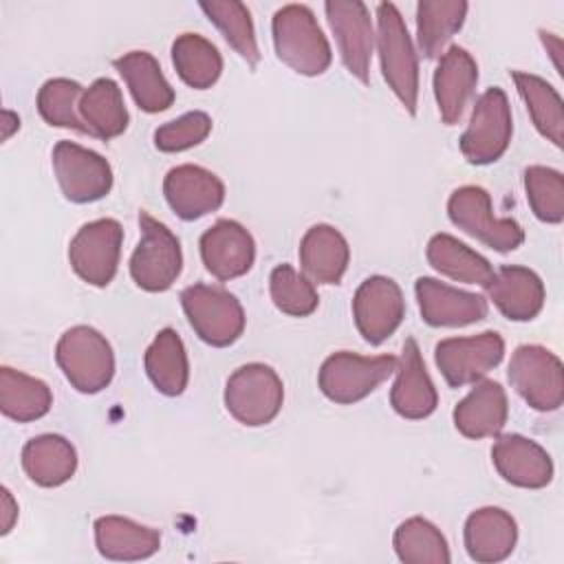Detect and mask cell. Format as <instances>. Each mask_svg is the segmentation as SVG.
<instances>
[{
  "label": "cell",
  "instance_id": "obj_35",
  "mask_svg": "<svg viewBox=\"0 0 564 564\" xmlns=\"http://www.w3.org/2000/svg\"><path fill=\"white\" fill-rule=\"evenodd\" d=\"M172 62L178 77L192 88H209L223 73L218 48L198 33H181L172 42Z\"/></svg>",
  "mask_w": 564,
  "mask_h": 564
},
{
  "label": "cell",
  "instance_id": "obj_44",
  "mask_svg": "<svg viewBox=\"0 0 564 564\" xmlns=\"http://www.w3.org/2000/svg\"><path fill=\"white\" fill-rule=\"evenodd\" d=\"M18 128H20V117L11 110H4L2 112V139L7 141L13 134V130H18Z\"/></svg>",
  "mask_w": 564,
  "mask_h": 564
},
{
  "label": "cell",
  "instance_id": "obj_2",
  "mask_svg": "<svg viewBox=\"0 0 564 564\" xmlns=\"http://www.w3.org/2000/svg\"><path fill=\"white\" fill-rule=\"evenodd\" d=\"M377 48L381 73L410 115L419 101V59L408 26L392 2L377 4Z\"/></svg>",
  "mask_w": 564,
  "mask_h": 564
},
{
  "label": "cell",
  "instance_id": "obj_33",
  "mask_svg": "<svg viewBox=\"0 0 564 564\" xmlns=\"http://www.w3.org/2000/svg\"><path fill=\"white\" fill-rule=\"evenodd\" d=\"M427 262L443 275L465 282L485 286L494 275V269L487 258L469 249L465 242L456 240L449 234H434L427 242Z\"/></svg>",
  "mask_w": 564,
  "mask_h": 564
},
{
  "label": "cell",
  "instance_id": "obj_29",
  "mask_svg": "<svg viewBox=\"0 0 564 564\" xmlns=\"http://www.w3.org/2000/svg\"><path fill=\"white\" fill-rule=\"evenodd\" d=\"M145 372L152 386L165 397H178L187 388L189 364L183 339L174 328H163L156 333L145 350Z\"/></svg>",
  "mask_w": 564,
  "mask_h": 564
},
{
  "label": "cell",
  "instance_id": "obj_28",
  "mask_svg": "<svg viewBox=\"0 0 564 564\" xmlns=\"http://www.w3.org/2000/svg\"><path fill=\"white\" fill-rule=\"evenodd\" d=\"M22 467L40 487H59L77 469V452L59 434H40L22 447Z\"/></svg>",
  "mask_w": 564,
  "mask_h": 564
},
{
  "label": "cell",
  "instance_id": "obj_10",
  "mask_svg": "<svg viewBox=\"0 0 564 564\" xmlns=\"http://www.w3.org/2000/svg\"><path fill=\"white\" fill-rule=\"evenodd\" d=\"M509 381L538 412H553L564 401L562 361L544 346H518L509 361Z\"/></svg>",
  "mask_w": 564,
  "mask_h": 564
},
{
  "label": "cell",
  "instance_id": "obj_11",
  "mask_svg": "<svg viewBox=\"0 0 564 564\" xmlns=\"http://www.w3.org/2000/svg\"><path fill=\"white\" fill-rule=\"evenodd\" d=\"M121 242L123 229L115 218L86 223L68 245L73 271L93 286L110 284L119 267Z\"/></svg>",
  "mask_w": 564,
  "mask_h": 564
},
{
  "label": "cell",
  "instance_id": "obj_16",
  "mask_svg": "<svg viewBox=\"0 0 564 564\" xmlns=\"http://www.w3.org/2000/svg\"><path fill=\"white\" fill-rule=\"evenodd\" d=\"M163 194L178 218L196 220L223 205L225 185L214 172L200 165L183 163L165 174Z\"/></svg>",
  "mask_w": 564,
  "mask_h": 564
},
{
  "label": "cell",
  "instance_id": "obj_32",
  "mask_svg": "<svg viewBox=\"0 0 564 564\" xmlns=\"http://www.w3.org/2000/svg\"><path fill=\"white\" fill-rule=\"evenodd\" d=\"M469 4L463 0H421L416 4V42L432 59L445 53V44L463 26Z\"/></svg>",
  "mask_w": 564,
  "mask_h": 564
},
{
  "label": "cell",
  "instance_id": "obj_31",
  "mask_svg": "<svg viewBox=\"0 0 564 564\" xmlns=\"http://www.w3.org/2000/svg\"><path fill=\"white\" fill-rule=\"evenodd\" d=\"M511 79L531 115L533 126L542 137L562 148L564 139V104L560 93L542 77L524 70H513Z\"/></svg>",
  "mask_w": 564,
  "mask_h": 564
},
{
  "label": "cell",
  "instance_id": "obj_38",
  "mask_svg": "<svg viewBox=\"0 0 564 564\" xmlns=\"http://www.w3.org/2000/svg\"><path fill=\"white\" fill-rule=\"evenodd\" d=\"M82 95H84V88L73 79H66V77L48 79L37 90V110L42 119L51 126L70 128L88 134V128L79 115Z\"/></svg>",
  "mask_w": 564,
  "mask_h": 564
},
{
  "label": "cell",
  "instance_id": "obj_5",
  "mask_svg": "<svg viewBox=\"0 0 564 564\" xmlns=\"http://www.w3.org/2000/svg\"><path fill=\"white\" fill-rule=\"evenodd\" d=\"M181 304L194 333L209 346H231L245 330V311L223 286L192 284L183 289Z\"/></svg>",
  "mask_w": 564,
  "mask_h": 564
},
{
  "label": "cell",
  "instance_id": "obj_21",
  "mask_svg": "<svg viewBox=\"0 0 564 564\" xmlns=\"http://www.w3.org/2000/svg\"><path fill=\"white\" fill-rule=\"evenodd\" d=\"M485 289L496 308L513 322H529L538 317L546 297L540 275L520 264H509L494 271Z\"/></svg>",
  "mask_w": 564,
  "mask_h": 564
},
{
  "label": "cell",
  "instance_id": "obj_14",
  "mask_svg": "<svg viewBox=\"0 0 564 564\" xmlns=\"http://www.w3.org/2000/svg\"><path fill=\"white\" fill-rule=\"evenodd\" d=\"M352 317L368 344L386 341L405 317V300L399 284L386 275L366 278L352 297Z\"/></svg>",
  "mask_w": 564,
  "mask_h": 564
},
{
  "label": "cell",
  "instance_id": "obj_30",
  "mask_svg": "<svg viewBox=\"0 0 564 564\" xmlns=\"http://www.w3.org/2000/svg\"><path fill=\"white\" fill-rule=\"evenodd\" d=\"M79 115L88 128V134H95L104 141L123 134L128 128V110L123 104L121 88L108 79H95L82 95Z\"/></svg>",
  "mask_w": 564,
  "mask_h": 564
},
{
  "label": "cell",
  "instance_id": "obj_17",
  "mask_svg": "<svg viewBox=\"0 0 564 564\" xmlns=\"http://www.w3.org/2000/svg\"><path fill=\"white\" fill-rule=\"evenodd\" d=\"M200 258L214 278L234 280L253 267L256 242L240 223L220 218L200 236Z\"/></svg>",
  "mask_w": 564,
  "mask_h": 564
},
{
  "label": "cell",
  "instance_id": "obj_26",
  "mask_svg": "<svg viewBox=\"0 0 564 564\" xmlns=\"http://www.w3.org/2000/svg\"><path fill=\"white\" fill-rule=\"evenodd\" d=\"M350 260L346 238L333 225H313L300 242V264L308 280L337 284Z\"/></svg>",
  "mask_w": 564,
  "mask_h": 564
},
{
  "label": "cell",
  "instance_id": "obj_13",
  "mask_svg": "<svg viewBox=\"0 0 564 564\" xmlns=\"http://www.w3.org/2000/svg\"><path fill=\"white\" fill-rule=\"evenodd\" d=\"M53 170L62 194L73 203H93L104 198L112 187L110 163L73 141H59L53 148Z\"/></svg>",
  "mask_w": 564,
  "mask_h": 564
},
{
  "label": "cell",
  "instance_id": "obj_39",
  "mask_svg": "<svg viewBox=\"0 0 564 564\" xmlns=\"http://www.w3.org/2000/svg\"><path fill=\"white\" fill-rule=\"evenodd\" d=\"M524 192L535 218L557 225L564 218V176L562 172L544 165L524 170Z\"/></svg>",
  "mask_w": 564,
  "mask_h": 564
},
{
  "label": "cell",
  "instance_id": "obj_34",
  "mask_svg": "<svg viewBox=\"0 0 564 564\" xmlns=\"http://www.w3.org/2000/svg\"><path fill=\"white\" fill-rule=\"evenodd\" d=\"M53 405L51 388L31 375L13 370L9 366L0 368V410L4 416L29 423L42 419Z\"/></svg>",
  "mask_w": 564,
  "mask_h": 564
},
{
  "label": "cell",
  "instance_id": "obj_19",
  "mask_svg": "<svg viewBox=\"0 0 564 564\" xmlns=\"http://www.w3.org/2000/svg\"><path fill=\"white\" fill-rule=\"evenodd\" d=\"M421 317L430 326H467L487 317V300L454 289L434 278H419L414 284Z\"/></svg>",
  "mask_w": 564,
  "mask_h": 564
},
{
  "label": "cell",
  "instance_id": "obj_4",
  "mask_svg": "<svg viewBox=\"0 0 564 564\" xmlns=\"http://www.w3.org/2000/svg\"><path fill=\"white\" fill-rule=\"evenodd\" d=\"M284 401V386L267 364H245L236 368L225 386V408L242 425L258 427L271 423Z\"/></svg>",
  "mask_w": 564,
  "mask_h": 564
},
{
  "label": "cell",
  "instance_id": "obj_40",
  "mask_svg": "<svg viewBox=\"0 0 564 564\" xmlns=\"http://www.w3.org/2000/svg\"><path fill=\"white\" fill-rule=\"evenodd\" d=\"M269 291L275 308L293 317H306L319 304L313 282L291 264H278L271 271Z\"/></svg>",
  "mask_w": 564,
  "mask_h": 564
},
{
  "label": "cell",
  "instance_id": "obj_12",
  "mask_svg": "<svg viewBox=\"0 0 564 564\" xmlns=\"http://www.w3.org/2000/svg\"><path fill=\"white\" fill-rule=\"evenodd\" d=\"M505 355V341L496 330H485L471 337H449L436 344L434 361L454 388L480 381L494 370Z\"/></svg>",
  "mask_w": 564,
  "mask_h": 564
},
{
  "label": "cell",
  "instance_id": "obj_37",
  "mask_svg": "<svg viewBox=\"0 0 564 564\" xmlns=\"http://www.w3.org/2000/svg\"><path fill=\"white\" fill-rule=\"evenodd\" d=\"M200 9L218 26L227 44L242 57L247 64L256 66L260 59V48L256 42V31L249 9L238 0H212L200 2Z\"/></svg>",
  "mask_w": 564,
  "mask_h": 564
},
{
  "label": "cell",
  "instance_id": "obj_1",
  "mask_svg": "<svg viewBox=\"0 0 564 564\" xmlns=\"http://www.w3.org/2000/svg\"><path fill=\"white\" fill-rule=\"evenodd\" d=\"M278 57L300 75H322L333 59L328 40L306 4H284L271 20Z\"/></svg>",
  "mask_w": 564,
  "mask_h": 564
},
{
  "label": "cell",
  "instance_id": "obj_42",
  "mask_svg": "<svg viewBox=\"0 0 564 564\" xmlns=\"http://www.w3.org/2000/svg\"><path fill=\"white\" fill-rule=\"evenodd\" d=\"M15 520H18V502L13 500L11 491L7 487H2V500H0V527L2 529H0V533L7 535L13 529Z\"/></svg>",
  "mask_w": 564,
  "mask_h": 564
},
{
  "label": "cell",
  "instance_id": "obj_20",
  "mask_svg": "<svg viewBox=\"0 0 564 564\" xmlns=\"http://www.w3.org/2000/svg\"><path fill=\"white\" fill-rule=\"evenodd\" d=\"M397 379L390 390V405L403 419H425L436 410L438 394L425 370L421 350L410 337L397 359Z\"/></svg>",
  "mask_w": 564,
  "mask_h": 564
},
{
  "label": "cell",
  "instance_id": "obj_3",
  "mask_svg": "<svg viewBox=\"0 0 564 564\" xmlns=\"http://www.w3.org/2000/svg\"><path fill=\"white\" fill-rule=\"evenodd\" d=\"M55 359L68 383L84 394L101 392L115 375L112 348L93 326L68 328L55 346Z\"/></svg>",
  "mask_w": 564,
  "mask_h": 564
},
{
  "label": "cell",
  "instance_id": "obj_25",
  "mask_svg": "<svg viewBox=\"0 0 564 564\" xmlns=\"http://www.w3.org/2000/svg\"><path fill=\"white\" fill-rule=\"evenodd\" d=\"M95 544L106 560L134 562L159 551L161 533L123 516H101L95 520Z\"/></svg>",
  "mask_w": 564,
  "mask_h": 564
},
{
  "label": "cell",
  "instance_id": "obj_41",
  "mask_svg": "<svg viewBox=\"0 0 564 564\" xmlns=\"http://www.w3.org/2000/svg\"><path fill=\"white\" fill-rule=\"evenodd\" d=\"M212 132V117L203 110H192L174 121H167L154 130V145L161 152H183L207 139Z\"/></svg>",
  "mask_w": 564,
  "mask_h": 564
},
{
  "label": "cell",
  "instance_id": "obj_8",
  "mask_svg": "<svg viewBox=\"0 0 564 564\" xmlns=\"http://www.w3.org/2000/svg\"><path fill=\"white\" fill-rule=\"evenodd\" d=\"M397 370V357H361L348 350L333 352L319 368V390L326 399L348 405L366 399Z\"/></svg>",
  "mask_w": 564,
  "mask_h": 564
},
{
  "label": "cell",
  "instance_id": "obj_23",
  "mask_svg": "<svg viewBox=\"0 0 564 564\" xmlns=\"http://www.w3.org/2000/svg\"><path fill=\"white\" fill-rule=\"evenodd\" d=\"M465 549L474 562L494 564L507 560L518 542V524L500 507H482L469 513L463 531Z\"/></svg>",
  "mask_w": 564,
  "mask_h": 564
},
{
  "label": "cell",
  "instance_id": "obj_22",
  "mask_svg": "<svg viewBox=\"0 0 564 564\" xmlns=\"http://www.w3.org/2000/svg\"><path fill=\"white\" fill-rule=\"evenodd\" d=\"M478 84V64L463 46H449L434 70V97L441 119L454 126Z\"/></svg>",
  "mask_w": 564,
  "mask_h": 564
},
{
  "label": "cell",
  "instance_id": "obj_15",
  "mask_svg": "<svg viewBox=\"0 0 564 564\" xmlns=\"http://www.w3.org/2000/svg\"><path fill=\"white\" fill-rule=\"evenodd\" d=\"M328 24L335 33L344 66L361 84H368L375 33L370 11L359 0H328L324 4Z\"/></svg>",
  "mask_w": 564,
  "mask_h": 564
},
{
  "label": "cell",
  "instance_id": "obj_24",
  "mask_svg": "<svg viewBox=\"0 0 564 564\" xmlns=\"http://www.w3.org/2000/svg\"><path fill=\"white\" fill-rule=\"evenodd\" d=\"M507 392L498 381L480 379L454 408V425L467 438L498 436L507 423Z\"/></svg>",
  "mask_w": 564,
  "mask_h": 564
},
{
  "label": "cell",
  "instance_id": "obj_18",
  "mask_svg": "<svg viewBox=\"0 0 564 564\" xmlns=\"http://www.w3.org/2000/svg\"><path fill=\"white\" fill-rule=\"evenodd\" d=\"M496 471L522 489H542L553 480L549 452L522 434H505L491 447Z\"/></svg>",
  "mask_w": 564,
  "mask_h": 564
},
{
  "label": "cell",
  "instance_id": "obj_27",
  "mask_svg": "<svg viewBox=\"0 0 564 564\" xmlns=\"http://www.w3.org/2000/svg\"><path fill=\"white\" fill-rule=\"evenodd\" d=\"M115 68L128 84L134 104L143 112H161L172 106L174 88L161 73V66L152 53L130 51L115 59Z\"/></svg>",
  "mask_w": 564,
  "mask_h": 564
},
{
  "label": "cell",
  "instance_id": "obj_43",
  "mask_svg": "<svg viewBox=\"0 0 564 564\" xmlns=\"http://www.w3.org/2000/svg\"><path fill=\"white\" fill-rule=\"evenodd\" d=\"M540 37H542V42H544V46H546V53H551L555 68L560 70V68H562V62H560L562 42H560V37H557L555 33H546V31H540Z\"/></svg>",
  "mask_w": 564,
  "mask_h": 564
},
{
  "label": "cell",
  "instance_id": "obj_36",
  "mask_svg": "<svg viewBox=\"0 0 564 564\" xmlns=\"http://www.w3.org/2000/svg\"><path fill=\"white\" fill-rule=\"evenodd\" d=\"M397 557L405 564H449V546L445 535L425 518L414 516L394 531Z\"/></svg>",
  "mask_w": 564,
  "mask_h": 564
},
{
  "label": "cell",
  "instance_id": "obj_7",
  "mask_svg": "<svg viewBox=\"0 0 564 564\" xmlns=\"http://www.w3.org/2000/svg\"><path fill=\"white\" fill-rule=\"evenodd\" d=\"M141 240L130 258V275L143 291H167L183 269L178 238L150 214H139Z\"/></svg>",
  "mask_w": 564,
  "mask_h": 564
},
{
  "label": "cell",
  "instance_id": "obj_9",
  "mask_svg": "<svg viewBox=\"0 0 564 564\" xmlns=\"http://www.w3.org/2000/svg\"><path fill=\"white\" fill-rule=\"evenodd\" d=\"M513 121L509 99L502 88H487L471 110L469 123L460 137V152L471 165L498 161L511 141Z\"/></svg>",
  "mask_w": 564,
  "mask_h": 564
},
{
  "label": "cell",
  "instance_id": "obj_6",
  "mask_svg": "<svg viewBox=\"0 0 564 564\" xmlns=\"http://www.w3.org/2000/svg\"><path fill=\"white\" fill-rule=\"evenodd\" d=\"M449 220L496 251H513L524 242V229L513 218L494 216L491 196L480 185H463L447 200Z\"/></svg>",
  "mask_w": 564,
  "mask_h": 564
}]
</instances>
